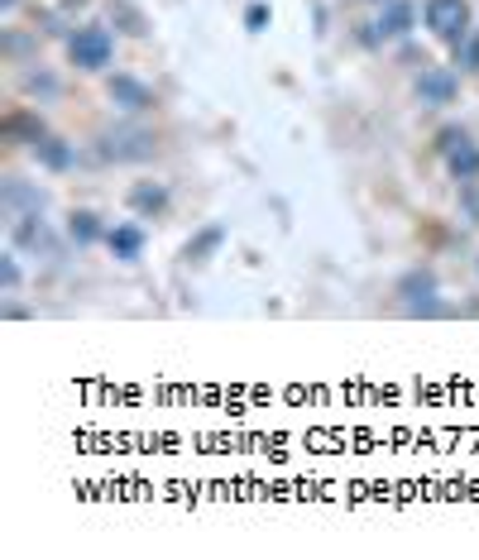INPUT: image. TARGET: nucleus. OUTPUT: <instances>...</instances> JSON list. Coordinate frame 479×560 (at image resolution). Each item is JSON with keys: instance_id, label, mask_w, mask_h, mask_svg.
Segmentation results:
<instances>
[{"instance_id": "nucleus-1", "label": "nucleus", "mask_w": 479, "mask_h": 560, "mask_svg": "<svg viewBox=\"0 0 479 560\" xmlns=\"http://www.w3.org/2000/svg\"><path fill=\"white\" fill-rule=\"evenodd\" d=\"M101 159H115V163H144V159H154V135H149L144 125H115L101 135Z\"/></svg>"}, {"instance_id": "nucleus-2", "label": "nucleus", "mask_w": 479, "mask_h": 560, "mask_svg": "<svg viewBox=\"0 0 479 560\" xmlns=\"http://www.w3.org/2000/svg\"><path fill=\"white\" fill-rule=\"evenodd\" d=\"M427 29L446 43L470 39V5L465 0H427Z\"/></svg>"}, {"instance_id": "nucleus-3", "label": "nucleus", "mask_w": 479, "mask_h": 560, "mask_svg": "<svg viewBox=\"0 0 479 560\" xmlns=\"http://www.w3.org/2000/svg\"><path fill=\"white\" fill-rule=\"evenodd\" d=\"M67 53H73V63L81 67V73H97V67H106V63H111L115 43H111V34H106V29L91 25V29H77V34H73Z\"/></svg>"}, {"instance_id": "nucleus-4", "label": "nucleus", "mask_w": 479, "mask_h": 560, "mask_svg": "<svg viewBox=\"0 0 479 560\" xmlns=\"http://www.w3.org/2000/svg\"><path fill=\"white\" fill-rule=\"evenodd\" d=\"M398 297H403V307H407V312H441V307H437V278H431V273L427 268H413V273H407V278L398 283Z\"/></svg>"}, {"instance_id": "nucleus-5", "label": "nucleus", "mask_w": 479, "mask_h": 560, "mask_svg": "<svg viewBox=\"0 0 479 560\" xmlns=\"http://www.w3.org/2000/svg\"><path fill=\"white\" fill-rule=\"evenodd\" d=\"M417 101L422 105H451L455 101V73L451 67H431L417 77Z\"/></svg>"}, {"instance_id": "nucleus-6", "label": "nucleus", "mask_w": 479, "mask_h": 560, "mask_svg": "<svg viewBox=\"0 0 479 560\" xmlns=\"http://www.w3.org/2000/svg\"><path fill=\"white\" fill-rule=\"evenodd\" d=\"M111 101L120 105V111H149V105H154V91L144 87V82L139 77H111Z\"/></svg>"}, {"instance_id": "nucleus-7", "label": "nucleus", "mask_w": 479, "mask_h": 560, "mask_svg": "<svg viewBox=\"0 0 479 560\" xmlns=\"http://www.w3.org/2000/svg\"><path fill=\"white\" fill-rule=\"evenodd\" d=\"M379 39H403L407 29H413V5L407 0H389V5L379 10Z\"/></svg>"}, {"instance_id": "nucleus-8", "label": "nucleus", "mask_w": 479, "mask_h": 560, "mask_svg": "<svg viewBox=\"0 0 479 560\" xmlns=\"http://www.w3.org/2000/svg\"><path fill=\"white\" fill-rule=\"evenodd\" d=\"M5 139H25V144H39L43 139V121L39 115H29V111H15V115H5Z\"/></svg>"}, {"instance_id": "nucleus-9", "label": "nucleus", "mask_w": 479, "mask_h": 560, "mask_svg": "<svg viewBox=\"0 0 479 560\" xmlns=\"http://www.w3.org/2000/svg\"><path fill=\"white\" fill-rule=\"evenodd\" d=\"M106 240H111L115 259H139V249H144V230H139V225H115Z\"/></svg>"}, {"instance_id": "nucleus-10", "label": "nucleus", "mask_w": 479, "mask_h": 560, "mask_svg": "<svg viewBox=\"0 0 479 560\" xmlns=\"http://www.w3.org/2000/svg\"><path fill=\"white\" fill-rule=\"evenodd\" d=\"M5 211L10 216H19V211H43V192H34V187H25V183H5Z\"/></svg>"}, {"instance_id": "nucleus-11", "label": "nucleus", "mask_w": 479, "mask_h": 560, "mask_svg": "<svg viewBox=\"0 0 479 560\" xmlns=\"http://www.w3.org/2000/svg\"><path fill=\"white\" fill-rule=\"evenodd\" d=\"M446 159H451V173L460 177V183H470V177H479V149L470 144V139H465V144H455V149L446 153Z\"/></svg>"}, {"instance_id": "nucleus-12", "label": "nucleus", "mask_w": 479, "mask_h": 560, "mask_svg": "<svg viewBox=\"0 0 479 560\" xmlns=\"http://www.w3.org/2000/svg\"><path fill=\"white\" fill-rule=\"evenodd\" d=\"M130 206L144 211V216H154V211L168 206V192H163V187H154V183H139L135 192H130Z\"/></svg>"}, {"instance_id": "nucleus-13", "label": "nucleus", "mask_w": 479, "mask_h": 560, "mask_svg": "<svg viewBox=\"0 0 479 560\" xmlns=\"http://www.w3.org/2000/svg\"><path fill=\"white\" fill-rule=\"evenodd\" d=\"M111 19H115V25H120L125 34H135V39H139V34H149L144 15H139V10L130 5V0H111Z\"/></svg>"}, {"instance_id": "nucleus-14", "label": "nucleus", "mask_w": 479, "mask_h": 560, "mask_svg": "<svg viewBox=\"0 0 479 560\" xmlns=\"http://www.w3.org/2000/svg\"><path fill=\"white\" fill-rule=\"evenodd\" d=\"M220 240H226V230H220V225H206V230L197 235L192 245H187V259H192V264H202V259L212 254V249H216Z\"/></svg>"}, {"instance_id": "nucleus-15", "label": "nucleus", "mask_w": 479, "mask_h": 560, "mask_svg": "<svg viewBox=\"0 0 479 560\" xmlns=\"http://www.w3.org/2000/svg\"><path fill=\"white\" fill-rule=\"evenodd\" d=\"M34 153H39V159L49 163V168H67V163H73V153L63 149V139H49V135H43L39 144H34Z\"/></svg>"}, {"instance_id": "nucleus-16", "label": "nucleus", "mask_w": 479, "mask_h": 560, "mask_svg": "<svg viewBox=\"0 0 479 560\" xmlns=\"http://www.w3.org/2000/svg\"><path fill=\"white\" fill-rule=\"evenodd\" d=\"M97 230H101V225H97V216H91V211H77V216H73V225H67V235H73L77 245L97 240Z\"/></svg>"}, {"instance_id": "nucleus-17", "label": "nucleus", "mask_w": 479, "mask_h": 560, "mask_svg": "<svg viewBox=\"0 0 479 560\" xmlns=\"http://www.w3.org/2000/svg\"><path fill=\"white\" fill-rule=\"evenodd\" d=\"M460 63L465 67H479V34H470V39L460 43Z\"/></svg>"}, {"instance_id": "nucleus-18", "label": "nucleus", "mask_w": 479, "mask_h": 560, "mask_svg": "<svg viewBox=\"0 0 479 560\" xmlns=\"http://www.w3.org/2000/svg\"><path fill=\"white\" fill-rule=\"evenodd\" d=\"M465 187V211H470V221L479 225V187H475V177H470V183H460Z\"/></svg>"}, {"instance_id": "nucleus-19", "label": "nucleus", "mask_w": 479, "mask_h": 560, "mask_svg": "<svg viewBox=\"0 0 479 560\" xmlns=\"http://www.w3.org/2000/svg\"><path fill=\"white\" fill-rule=\"evenodd\" d=\"M465 139H470L465 129H441V153H451L455 144H465Z\"/></svg>"}, {"instance_id": "nucleus-20", "label": "nucleus", "mask_w": 479, "mask_h": 560, "mask_svg": "<svg viewBox=\"0 0 479 560\" xmlns=\"http://www.w3.org/2000/svg\"><path fill=\"white\" fill-rule=\"evenodd\" d=\"M244 25H250V29H264V25H268V10H264V5H250V15H244Z\"/></svg>"}, {"instance_id": "nucleus-21", "label": "nucleus", "mask_w": 479, "mask_h": 560, "mask_svg": "<svg viewBox=\"0 0 479 560\" xmlns=\"http://www.w3.org/2000/svg\"><path fill=\"white\" fill-rule=\"evenodd\" d=\"M19 288V264L15 259H5V292H15Z\"/></svg>"}, {"instance_id": "nucleus-22", "label": "nucleus", "mask_w": 479, "mask_h": 560, "mask_svg": "<svg viewBox=\"0 0 479 560\" xmlns=\"http://www.w3.org/2000/svg\"><path fill=\"white\" fill-rule=\"evenodd\" d=\"M0 5H5V10H15V5H19V0H0Z\"/></svg>"}]
</instances>
